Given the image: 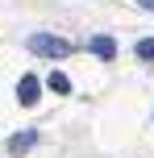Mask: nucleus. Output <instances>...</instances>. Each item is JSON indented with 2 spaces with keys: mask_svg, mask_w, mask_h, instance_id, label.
<instances>
[{
  "mask_svg": "<svg viewBox=\"0 0 154 158\" xmlns=\"http://www.w3.org/2000/svg\"><path fill=\"white\" fill-rule=\"evenodd\" d=\"M29 50L42 58H67L71 54V42L58 38V33H29Z\"/></svg>",
  "mask_w": 154,
  "mask_h": 158,
  "instance_id": "obj_1",
  "label": "nucleus"
},
{
  "mask_svg": "<svg viewBox=\"0 0 154 158\" xmlns=\"http://www.w3.org/2000/svg\"><path fill=\"white\" fill-rule=\"evenodd\" d=\"M38 92H42L38 75H21V83H17V104H21V108H33V104H38Z\"/></svg>",
  "mask_w": 154,
  "mask_h": 158,
  "instance_id": "obj_2",
  "label": "nucleus"
},
{
  "mask_svg": "<svg viewBox=\"0 0 154 158\" xmlns=\"http://www.w3.org/2000/svg\"><path fill=\"white\" fill-rule=\"evenodd\" d=\"M92 54L104 58V63H113V58H117V42L108 38V33H100V38H92Z\"/></svg>",
  "mask_w": 154,
  "mask_h": 158,
  "instance_id": "obj_3",
  "label": "nucleus"
},
{
  "mask_svg": "<svg viewBox=\"0 0 154 158\" xmlns=\"http://www.w3.org/2000/svg\"><path fill=\"white\" fill-rule=\"evenodd\" d=\"M33 142H38V133H33V129H29V133H17V137H13V142H8V154H17V158H21V154H25V150H29V146H33Z\"/></svg>",
  "mask_w": 154,
  "mask_h": 158,
  "instance_id": "obj_4",
  "label": "nucleus"
},
{
  "mask_svg": "<svg viewBox=\"0 0 154 158\" xmlns=\"http://www.w3.org/2000/svg\"><path fill=\"white\" fill-rule=\"evenodd\" d=\"M46 87L58 92V96H67V92H71V79H67L63 71H50V75H46Z\"/></svg>",
  "mask_w": 154,
  "mask_h": 158,
  "instance_id": "obj_5",
  "label": "nucleus"
},
{
  "mask_svg": "<svg viewBox=\"0 0 154 158\" xmlns=\"http://www.w3.org/2000/svg\"><path fill=\"white\" fill-rule=\"evenodd\" d=\"M138 58L154 63V38H142V42H138Z\"/></svg>",
  "mask_w": 154,
  "mask_h": 158,
  "instance_id": "obj_6",
  "label": "nucleus"
},
{
  "mask_svg": "<svg viewBox=\"0 0 154 158\" xmlns=\"http://www.w3.org/2000/svg\"><path fill=\"white\" fill-rule=\"evenodd\" d=\"M138 4H142V8H150V13H154V0H138Z\"/></svg>",
  "mask_w": 154,
  "mask_h": 158,
  "instance_id": "obj_7",
  "label": "nucleus"
}]
</instances>
